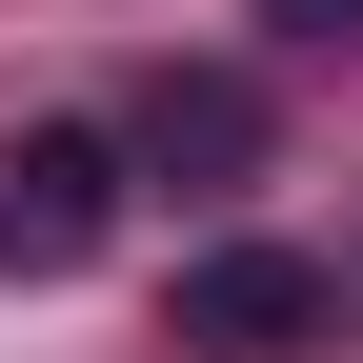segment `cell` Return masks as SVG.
I'll return each instance as SVG.
<instances>
[{
  "label": "cell",
  "mask_w": 363,
  "mask_h": 363,
  "mask_svg": "<svg viewBox=\"0 0 363 363\" xmlns=\"http://www.w3.org/2000/svg\"><path fill=\"white\" fill-rule=\"evenodd\" d=\"M101 222H121V142H101V121L0 142V262H21V283H81V262H101Z\"/></svg>",
  "instance_id": "cell-1"
},
{
  "label": "cell",
  "mask_w": 363,
  "mask_h": 363,
  "mask_svg": "<svg viewBox=\"0 0 363 363\" xmlns=\"http://www.w3.org/2000/svg\"><path fill=\"white\" fill-rule=\"evenodd\" d=\"M323 323H343V283L303 242H202V262H182V343H202V363H303Z\"/></svg>",
  "instance_id": "cell-2"
},
{
  "label": "cell",
  "mask_w": 363,
  "mask_h": 363,
  "mask_svg": "<svg viewBox=\"0 0 363 363\" xmlns=\"http://www.w3.org/2000/svg\"><path fill=\"white\" fill-rule=\"evenodd\" d=\"M142 162H162V182H242V162H262V81H222V61L142 81Z\"/></svg>",
  "instance_id": "cell-3"
},
{
  "label": "cell",
  "mask_w": 363,
  "mask_h": 363,
  "mask_svg": "<svg viewBox=\"0 0 363 363\" xmlns=\"http://www.w3.org/2000/svg\"><path fill=\"white\" fill-rule=\"evenodd\" d=\"M262 21H283V40H363V0H262Z\"/></svg>",
  "instance_id": "cell-4"
}]
</instances>
